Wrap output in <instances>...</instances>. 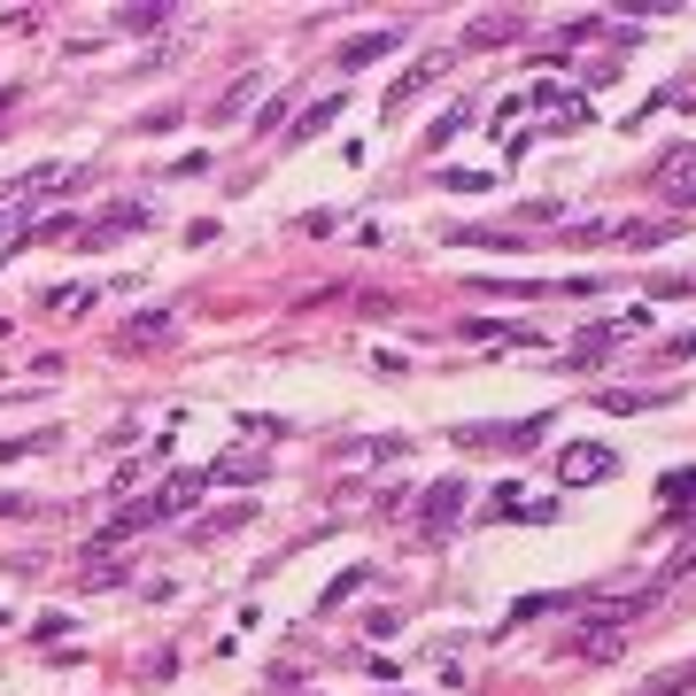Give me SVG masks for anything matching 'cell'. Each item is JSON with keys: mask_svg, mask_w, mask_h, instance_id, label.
I'll return each instance as SVG.
<instances>
[{"mask_svg": "<svg viewBox=\"0 0 696 696\" xmlns=\"http://www.w3.org/2000/svg\"><path fill=\"white\" fill-rule=\"evenodd\" d=\"M202 488H209V465H202V472H179V480H163L155 495H140L132 511H117V518H109V527L94 535V550H124L132 535H147V527H163V518L194 511V503H202Z\"/></svg>", "mask_w": 696, "mask_h": 696, "instance_id": "6da1fadb", "label": "cell"}, {"mask_svg": "<svg viewBox=\"0 0 696 696\" xmlns=\"http://www.w3.org/2000/svg\"><path fill=\"white\" fill-rule=\"evenodd\" d=\"M612 472H620V449H603V442H565V449H557V480H565V488L612 480Z\"/></svg>", "mask_w": 696, "mask_h": 696, "instance_id": "7a4b0ae2", "label": "cell"}, {"mask_svg": "<svg viewBox=\"0 0 696 696\" xmlns=\"http://www.w3.org/2000/svg\"><path fill=\"white\" fill-rule=\"evenodd\" d=\"M457 518H465V480H433L425 503H418V527H425V535H449Z\"/></svg>", "mask_w": 696, "mask_h": 696, "instance_id": "3957f363", "label": "cell"}, {"mask_svg": "<svg viewBox=\"0 0 696 696\" xmlns=\"http://www.w3.org/2000/svg\"><path fill=\"white\" fill-rule=\"evenodd\" d=\"M140 225H147V209H140V202H117V209H101L94 225H85V240H77V248H117V240H124V232H140Z\"/></svg>", "mask_w": 696, "mask_h": 696, "instance_id": "277c9868", "label": "cell"}, {"mask_svg": "<svg viewBox=\"0 0 696 696\" xmlns=\"http://www.w3.org/2000/svg\"><path fill=\"white\" fill-rule=\"evenodd\" d=\"M442 70H449V55H418V62H410V70L387 85V109H410V101H418V94H425V85L442 77Z\"/></svg>", "mask_w": 696, "mask_h": 696, "instance_id": "5b68a950", "label": "cell"}, {"mask_svg": "<svg viewBox=\"0 0 696 696\" xmlns=\"http://www.w3.org/2000/svg\"><path fill=\"white\" fill-rule=\"evenodd\" d=\"M658 187H665L673 202H696V147H673V155L658 163Z\"/></svg>", "mask_w": 696, "mask_h": 696, "instance_id": "8992f818", "label": "cell"}, {"mask_svg": "<svg viewBox=\"0 0 696 696\" xmlns=\"http://www.w3.org/2000/svg\"><path fill=\"white\" fill-rule=\"evenodd\" d=\"M627 325H635V317H627ZM627 325H588V333H573V364H596V357H612Z\"/></svg>", "mask_w": 696, "mask_h": 696, "instance_id": "52a82bcc", "label": "cell"}, {"mask_svg": "<svg viewBox=\"0 0 696 696\" xmlns=\"http://www.w3.org/2000/svg\"><path fill=\"white\" fill-rule=\"evenodd\" d=\"M248 518H255V503H232V511H209V518H202V527H194L187 542H225V535H240V527H248Z\"/></svg>", "mask_w": 696, "mask_h": 696, "instance_id": "ba28073f", "label": "cell"}, {"mask_svg": "<svg viewBox=\"0 0 696 696\" xmlns=\"http://www.w3.org/2000/svg\"><path fill=\"white\" fill-rule=\"evenodd\" d=\"M248 101H255V70H248V77H232V85H225V94H217V109H209V124H240V109H248Z\"/></svg>", "mask_w": 696, "mask_h": 696, "instance_id": "9c48e42d", "label": "cell"}, {"mask_svg": "<svg viewBox=\"0 0 696 696\" xmlns=\"http://www.w3.org/2000/svg\"><path fill=\"white\" fill-rule=\"evenodd\" d=\"M170 325H179V317H170V310H140V317L124 325V348H147V340H170Z\"/></svg>", "mask_w": 696, "mask_h": 696, "instance_id": "30bf717a", "label": "cell"}, {"mask_svg": "<svg viewBox=\"0 0 696 696\" xmlns=\"http://www.w3.org/2000/svg\"><path fill=\"white\" fill-rule=\"evenodd\" d=\"M511 32H518V16H472L465 24V47H503Z\"/></svg>", "mask_w": 696, "mask_h": 696, "instance_id": "8fae6325", "label": "cell"}, {"mask_svg": "<svg viewBox=\"0 0 696 696\" xmlns=\"http://www.w3.org/2000/svg\"><path fill=\"white\" fill-rule=\"evenodd\" d=\"M387 47H395V32H372V39H348V47H340V70H364V62H380Z\"/></svg>", "mask_w": 696, "mask_h": 696, "instance_id": "7c38bea8", "label": "cell"}, {"mask_svg": "<svg viewBox=\"0 0 696 696\" xmlns=\"http://www.w3.org/2000/svg\"><path fill=\"white\" fill-rule=\"evenodd\" d=\"M39 449H55V425H39V433H16V442H0V465H16V457H39Z\"/></svg>", "mask_w": 696, "mask_h": 696, "instance_id": "4fadbf2b", "label": "cell"}, {"mask_svg": "<svg viewBox=\"0 0 696 696\" xmlns=\"http://www.w3.org/2000/svg\"><path fill=\"white\" fill-rule=\"evenodd\" d=\"M364 580H372L364 565H348V573H333V580H325V596H317V603H325V612H333V603H348V596H357Z\"/></svg>", "mask_w": 696, "mask_h": 696, "instance_id": "5bb4252c", "label": "cell"}, {"mask_svg": "<svg viewBox=\"0 0 696 696\" xmlns=\"http://www.w3.org/2000/svg\"><path fill=\"white\" fill-rule=\"evenodd\" d=\"M32 240H70V248H77V240H85V225L62 209V217H39V225H32Z\"/></svg>", "mask_w": 696, "mask_h": 696, "instance_id": "9a60e30c", "label": "cell"}, {"mask_svg": "<svg viewBox=\"0 0 696 696\" xmlns=\"http://www.w3.org/2000/svg\"><path fill=\"white\" fill-rule=\"evenodd\" d=\"M442 187H449V194H488L495 170H442Z\"/></svg>", "mask_w": 696, "mask_h": 696, "instance_id": "2e32d148", "label": "cell"}, {"mask_svg": "<svg viewBox=\"0 0 696 696\" xmlns=\"http://www.w3.org/2000/svg\"><path fill=\"white\" fill-rule=\"evenodd\" d=\"M673 240V225H620V248H658Z\"/></svg>", "mask_w": 696, "mask_h": 696, "instance_id": "e0dca14e", "label": "cell"}, {"mask_svg": "<svg viewBox=\"0 0 696 696\" xmlns=\"http://www.w3.org/2000/svg\"><path fill=\"white\" fill-rule=\"evenodd\" d=\"M673 688H696V665H673V673H658L643 696H673Z\"/></svg>", "mask_w": 696, "mask_h": 696, "instance_id": "ac0fdd59", "label": "cell"}, {"mask_svg": "<svg viewBox=\"0 0 696 696\" xmlns=\"http://www.w3.org/2000/svg\"><path fill=\"white\" fill-rule=\"evenodd\" d=\"M85 302H94L85 287H55V295H47V310H85Z\"/></svg>", "mask_w": 696, "mask_h": 696, "instance_id": "d6986e66", "label": "cell"}, {"mask_svg": "<svg viewBox=\"0 0 696 696\" xmlns=\"http://www.w3.org/2000/svg\"><path fill=\"white\" fill-rule=\"evenodd\" d=\"M333 117H340V101H317V109H310V117H302V140H310V132H325V124H333Z\"/></svg>", "mask_w": 696, "mask_h": 696, "instance_id": "ffe728a7", "label": "cell"}, {"mask_svg": "<svg viewBox=\"0 0 696 696\" xmlns=\"http://www.w3.org/2000/svg\"><path fill=\"white\" fill-rule=\"evenodd\" d=\"M665 503H696V472H673L665 480Z\"/></svg>", "mask_w": 696, "mask_h": 696, "instance_id": "44dd1931", "label": "cell"}]
</instances>
